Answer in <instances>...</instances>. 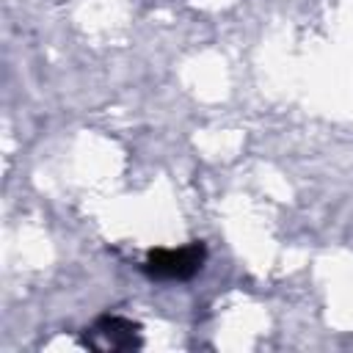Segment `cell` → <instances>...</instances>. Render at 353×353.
<instances>
[{
	"mask_svg": "<svg viewBox=\"0 0 353 353\" xmlns=\"http://www.w3.org/2000/svg\"><path fill=\"white\" fill-rule=\"evenodd\" d=\"M204 259L207 245L193 240L182 248H152L141 268L154 281H188L204 268Z\"/></svg>",
	"mask_w": 353,
	"mask_h": 353,
	"instance_id": "obj_1",
	"label": "cell"
},
{
	"mask_svg": "<svg viewBox=\"0 0 353 353\" xmlns=\"http://www.w3.org/2000/svg\"><path fill=\"white\" fill-rule=\"evenodd\" d=\"M138 323L119 317V314H102L94 325H91V347H110V350H132L141 345V334H138Z\"/></svg>",
	"mask_w": 353,
	"mask_h": 353,
	"instance_id": "obj_2",
	"label": "cell"
}]
</instances>
